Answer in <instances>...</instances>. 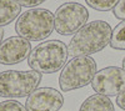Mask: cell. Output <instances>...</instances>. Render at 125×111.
<instances>
[{
    "instance_id": "6da1fadb",
    "label": "cell",
    "mask_w": 125,
    "mask_h": 111,
    "mask_svg": "<svg viewBox=\"0 0 125 111\" xmlns=\"http://www.w3.org/2000/svg\"><path fill=\"white\" fill-rule=\"evenodd\" d=\"M113 30L104 20H94L74 34L68 45V54L73 57L90 56L110 45Z\"/></svg>"
},
{
    "instance_id": "7a4b0ae2",
    "label": "cell",
    "mask_w": 125,
    "mask_h": 111,
    "mask_svg": "<svg viewBox=\"0 0 125 111\" xmlns=\"http://www.w3.org/2000/svg\"><path fill=\"white\" fill-rule=\"evenodd\" d=\"M68 46L60 40H48L36 45L28 57V65L40 74H54L64 67Z\"/></svg>"
},
{
    "instance_id": "3957f363",
    "label": "cell",
    "mask_w": 125,
    "mask_h": 111,
    "mask_svg": "<svg viewBox=\"0 0 125 111\" xmlns=\"http://www.w3.org/2000/svg\"><path fill=\"white\" fill-rule=\"evenodd\" d=\"M54 29V14L43 8L28 9L19 15L15 23V31L28 41L45 40Z\"/></svg>"
},
{
    "instance_id": "277c9868",
    "label": "cell",
    "mask_w": 125,
    "mask_h": 111,
    "mask_svg": "<svg viewBox=\"0 0 125 111\" xmlns=\"http://www.w3.org/2000/svg\"><path fill=\"white\" fill-rule=\"evenodd\" d=\"M96 74V63L91 56H76L64 65L59 85L61 91H71L91 84Z\"/></svg>"
},
{
    "instance_id": "5b68a950",
    "label": "cell",
    "mask_w": 125,
    "mask_h": 111,
    "mask_svg": "<svg viewBox=\"0 0 125 111\" xmlns=\"http://www.w3.org/2000/svg\"><path fill=\"white\" fill-rule=\"evenodd\" d=\"M41 74L34 70L18 71L6 70L0 73V96L1 97H25L38 89Z\"/></svg>"
},
{
    "instance_id": "8992f818",
    "label": "cell",
    "mask_w": 125,
    "mask_h": 111,
    "mask_svg": "<svg viewBox=\"0 0 125 111\" xmlns=\"http://www.w3.org/2000/svg\"><path fill=\"white\" fill-rule=\"evenodd\" d=\"M89 11L79 3H65L60 5L54 14V28L60 35H71L88 24Z\"/></svg>"
},
{
    "instance_id": "52a82bcc",
    "label": "cell",
    "mask_w": 125,
    "mask_h": 111,
    "mask_svg": "<svg viewBox=\"0 0 125 111\" xmlns=\"http://www.w3.org/2000/svg\"><path fill=\"white\" fill-rule=\"evenodd\" d=\"M95 92L104 96H118L125 89V71L118 66H108L96 71L91 81Z\"/></svg>"
},
{
    "instance_id": "ba28073f",
    "label": "cell",
    "mask_w": 125,
    "mask_h": 111,
    "mask_svg": "<svg viewBox=\"0 0 125 111\" xmlns=\"http://www.w3.org/2000/svg\"><path fill=\"white\" fill-rule=\"evenodd\" d=\"M64 105V96L54 87H39L25 102L26 111H59Z\"/></svg>"
},
{
    "instance_id": "9c48e42d",
    "label": "cell",
    "mask_w": 125,
    "mask_h": 111,
    "mask_svg": "<svg viewBox=\"0 0 125 111\" xmlns=\"http://www.w3.org/2000/svg\"><path fill=\"white\" fill-rule=\"evenodd\" d=\"M31 53V44L20 36H10L0 44V64H20Z\"/></svg>"
},
{
    "instance_id": "30bf717a",
    "label": "cell",
    "mask_w": 125,
    "mask_h": 111,
    "mask_svg": "<svg viewBox=\"0 0 125 111\" xmlns=\"http://www.w3.org/2000/svg\"><path fill=\"white\" fill-rule=\"evenodd\" d=\"M79 111H115V109L108 96L95 94L89 96L81 104Z\"/></svg>"
},
{
    "instance_id": "8fae6325",
    "label": "cell",
    "mask_w": 125,
    "mask_h": 111,
    "mask_svg": "<svg viewBox=\"0 0 125 111\" xmlns=\"http://www.w3.org/2000/svg\"><path fill=\"white\" fill-rule=\"evenodd\" d=\"M21 13V6L15 0H0V28L9 25Z\"/></svg>"
},
{
    "instance_id": "7c38bea8",
    "label": "cell",
    "mask_w": 125,
    "mask_h": 111,
    "mask_svg": "<svg viewBox=\"0 0 125 111\" xmlns=\"http://www.w3.org/2000/svg\"><path fill=\"white\" fill-rule=\"evenodd\" d=\"M110 46L115 50H125V20H123L114 28Z\"/></svg>"
},
{
    "instance_id": "4fadbf2b",
    "label": "cell",
    "mask_w": 125,
    "mask_h": 111,
    "mask_svg": "<svg viewBox=\"0 0 125 111\" xmlns=\"http://www.w3.org/2000/svg\"><path fill=\"white\" fill-rule=\"evenodd\" d=\"M88 5L98 11H109L113 10L119 3V0H85Z\"/></svg>"
},
{
    "instance_id": "5bb4252c",
    "label": "cell",
    "mask_w": 125,
    "mask_h": 111,
    "mask_svg": "<svg viewBox=\"0 0 125 111\" xmlns=\"http://www.w3.org/2000/svg\"><path fill=\"white\" fill-rule=\"evenodd\" d=\"M0 111H26V107L16 100H5L0 102Z\"/></svg>"
},
{
    "instance_id": "9a60e30c",
    "label": "cell",
    "mask_w": 125,
    "mask_h": 111,
    "mask_svg": "<svg viewBox=\"0 0 125 111\" xmlns=\"http://www.w3.org/2000/svg\"><path fill=\"white\" fill-rule=\"evenodd\" d=\"M114 16L119 20H125V0H119L116 6L113 9Z\"/></svg>"
},
{
    "instance_id": "2e32d148",
    "label": "cell",
    "mask_w": 125,
    "mask_h": 111,
    "mask_svg": "<svg viewBox=\"0 0 125 111\" xmlns=\"http://www.w3.org/2000/svg\"><path fill=\"white\" fill-rule=\"evenodd\" d=\"M18 4H20V6H25V8H30L33 9L34 6H38L40 4L45 3L46 0H15Z\"/></svg>"
},
{
    "instance_id": "e0dca14e",
    "label": "cell",
    "mask_w": 125,
    "mask_h": 111,
    "mask_svg": "<svg viewBox=\"0 0 125 111\" xmlns=\"http://www.w3.org/2000/svg\"><path fill=\"white\" fill-rule=\"evenodd\" d=\"M116 104L120 109H123L125 111V89L116 96Z\"/></svg>"
},
{
    "instance_id": "ac0fdd59",
    "label": "cell",
    "mask_w": 125,
    "mask_h": 111,
    "mask_svg": "<svg viewBox=\"0 0 125 111\" xmlns=\"http://www.w3.org/2000/svg\"><path fill=\"white\" fill-rule=\"evenodd\" d=\"M3 37H4V29L0 28V44L3 43Z\"/></svg>"
},
{
    "instance_id": "d6986e66",
    "label": "cell",
    "mask_w": 125,
    "mask_h": 111,
    "mask_svg": "<svg viewBox=\"0 0 125 111\" xmlns=\"http://www.w3.org/2000/svg\"><path fill=\"white\" fill-rule=\"evenodd\" d=\"M123 70H124V71H125V57L123 59Z\"/></svg>"
}]
</instances>
